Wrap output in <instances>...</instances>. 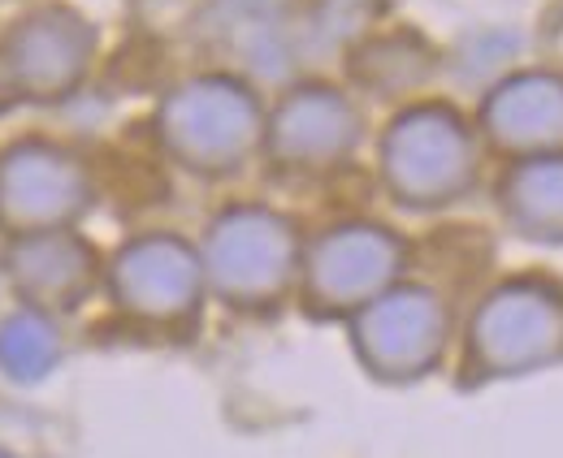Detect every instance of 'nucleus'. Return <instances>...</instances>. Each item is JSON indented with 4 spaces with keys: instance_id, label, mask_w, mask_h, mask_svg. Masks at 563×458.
<instances>
[]
</instances>
